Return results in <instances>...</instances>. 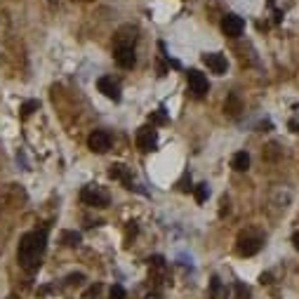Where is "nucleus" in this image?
I'll list each match as a JSON object with an SVG mask.
<instances>
[{"label":"nucleus","mask_w":299,"mask_h":299,"mask_svg":"<svg viewBox=\"0 0 299 299\" xmlns=\"http://www.w3.org/2000/svg\"><path fill=\"white\" fill-rule=\"evenodd\" d=\"M193 193H196V200H198V203H205V200L210 198V189H207V184H198V186H193Z\"/></svg>","instance_id":"16"},{"label":"nucleus","mask_w":299,"mask_h":299,"mask_svg":"<svg viewBox=\"0 0 299 299\" xmlns=\"http://www.w3.org/2000/svg\"><path fill=\"white\" fill-rule=\"evenodd\" d=\"M224 111L231 116V118H238L240 116V111H243V101H240V97L231 92V95L226 97V101H224Z\"/></svg>","instance_id":"12"},{"label":"nucleus","mask_w":299,"mask_h":299,"mask_svg":"<svg viewBox=\"0 0 299 299\" xmlns=\"http://www.w3.org/2000/svg\"><path fill=\"white\" fill-rule=\"evenodd\" d=\"M156 144H158V135H156L153 125H144V127L137 130V149L141 151V153L153 151L156 149Z\"/></svg>","instance_id":"4"},{"label":"nucleus","mask_w":299,"mask_h":299,"mask_svg":"<svg viewBox=\"0 0 299 299\" xmlns=\"http://www.w3.org/2000/svg\"><path fill=\"white\" fill-rule=\"evenodd\" d=\"M80 200L90 207H106L109 205V193L97 184H90L80 191Z\"/></svg>","instance_id":"2"},{"label":"nucleus","mask_w":299,"mask_h":299,"mask_svg":"<svg viewBox=\"0 0 299 299\" xmlns=\"http://www.w3.org/2000/svg\"><path fill=\"white\" fill-rule=\"evenodd\" d=\"M7 299H17V297H7Z\"/></svg>","instance_id":"29"},{"label":"nucleus","mask_w":299,"mask_h":299,"mask_svg":"<svg viewBox=\"0 0 299 299\" xmlns=\"http://www.w3.org/2000/svg\"><path fill=\"white\" fill-rule=\"evenodd\" d=\"M82 240V236L78 231H64L61 233V243L66 245V247H78Z\"/></svg>","instance_id":"14"},{"label":"nucleus","mask_w":299,"mask_h":299,"mask_svg":"<svg viewBox=\"0 0 299 299\" xmlns=\"http://www.w3.org/2000/svg\"><path fill=\"white\" fill-rule=\"evenodd\" d=\"M236 250H238L240 257H252V255H257L259 250H261V240L255 238V236H240Z\"/></svg>","instance_id":"7"},{"label":"nucleus","mask_w":299,"mask_h":299,"mask_svg":"<svg viewBox=\"0 0 299 299\" xmlns=\"http://www.w3.org/2000/svg\"><path fill=\"white\" fill-rule=\"evenodd\" d=\"M186 82H189V92L193 99H203L207 95V90H210V82L205 78V73H200L198 68H191L186 73Z\"/></svg>","instance_id":"3"},{"label":"nucleus","mask_w":299,"mask_h":299,"mask_svg":"<svg viewBox=\"0 0 299 299\" xmlns=\"http://www.w3.org/2000/svg\"><path fill=\"white\" fill-rule=\"evenodd\" d=\"M144 299H160V297H158V295L153 292V295H146V297H144Z\"/></svg>","instance_id":"27"},{"label":"nucleus","mask_w":299,"mask_h":299,"mask_svg":"<svg viewBox=\"0 0 299 299\" xmlns=\"http://www.w3.org/2000/svg\"><path fill=\"white\" fill-rule=\"evenodd\" d=\"M193 189V186H191V177L189 175H186V177L181 179V181H179V191H184V193H189V191Z\"/></svg>","instance_id":"23"},{"label":"nucleus","mask_w":299,"mask_h":299,"mask_svg":"<svg viewBox=\"0 0 299 299\" xmlns=\"http://www.w3.org/2000/svg\"><path fill=\"white\" fill-rule=\"evenodd\" d=\"M109 177H111V179H118V181H122V184H125V189H130V191L135 189V186H132V177H130V172L125 170V165H120V163L111 165Z\"/></svg>","instance_id":"11"},{"label":"nucleus","mask_w":299,"mask_h":299,"mask_svg":"<svg viewBox=\"0 0 299 299\" xmlns=\"http://www.w3.org/2000/svg\"><path fill=\"white\" fill-rule=\"evenodd\" d=\"M101 290H104V287H101V283H97V285H92L87 292H85V297H87V299H99Z\"/></svg>","instance_id":"20"},{"label":"nucleus","mask_w":299,"mask_h":299,"mask_svg":"<svg viewBox=\"0 0 299 299\" xmlns=\"http://www.w3.org/2000/svg\"><path fill=\"white\" fill-rule=\"evenodd\" d=\"M149 266L151 269H165V257H160V255L149 257Z\"/></svg>","instance_id":"18"},{"label":"nucleus","mask_w":299,"mask_h":299,"mask_svg":"<svg viewBox=\"0 0 299 299\" xmlns=\"http://www.w3.org/2000/svg\"><path fill=\"white\" fill-rule=\"evenodd\" d=\"M82 280H85V276H82V273H71V276L66 278L68 285H80Z\"/></svg>","instance_id":"21"},{"label":"nucleus","mask_w":299,"mask_h":299,"mask_svg":"<svg viewBox=\"0 0 299 299\" xmlns=\"http://www.w3.org/2000/svg\"><path fill=\"white\" fill-rule=\"evenodd\" d=\"M221 31H224V36H229V38H240L245 31V21L238 14H226V17L221 19Z\"/></svg>","instance_id":"6"},{"label":"nucleus","mask_w":299,"mask_h":299,"mask_svg":"<svg viewBox=\"0 0 299 299\" xmlns=\"http://www.w3.org/2000/svg\"><path fill=\"white\" fill-rule=\"evenodd\" d=\"M113 59L120 68H132L137 64L135 57V47L132 45H116L113 47Z\"/></svg>","instance_id":"5"},{"label":"nucleus","mask_w":299,"mask_h":299,"mask_svg":"<svg viewBox=\"0 0 299 299\" xmlns=\"http://www.w3.org/2000/svg\"><path fill=\"white\" fill-rule=\"evenodd\" d=\"M45 247H47V229L31 231V233H26V236H21L19 250H17L19 266L26 273H36L40 269V259H42Z\"/></svg>","instance_id":"1"},{"label":"nucleus","mask_w":299,"mask_h":299,"mask_svg":"<svg viewBox=\"0 0 299 299\" xmlns=\"http://www.w3.org/2000/svg\"><path fill=\"white\" fill-rule=\"evenodd\" d=\"M259 283H261V285H264V283H271V276H269V273H264V276L259 278Z\"/></svg>","instance_id":"26"},{"label":"nucleus","mask_w":299,"mask_h":299,"mask_svg":"<svg viewBox=\"0 0 299 299\" xmlns=\"http://www.w3.org/2000/svg\"><path fill=\"white\" fill-rule=\"evenodd\" d=\"M219 278H212V280H210V297L212 299H217V295H219Z\"/></svg>","instance_id":"22"},{"label":"nucleus","mask_w":299,"mask_h":299,"mask_svg":"<svg viewBox=\"0 0 299 299\" xmlns=\"http://www.w3.org/2000/svg\"><path fill=\"white\" fill-rule=\"evenodd\" d=\"M295 247L299 250V236H295Z\"/></svg>","instance_id":"28"},{"label":"nucleus","mask_w":299,"mask_h":299,"mask_svg":"<svg viewBox=\"0 0 299 299\" xmlns=\"http://www.w3.org/2000/svg\"><path fill=\"white\" fill-rule=\"evenodd\" d=\"M287 127H290L292 132H297V135H299V118H292V120L287 122Z\"/></svg>","instance_id":"25"},{"label":"nucleus","mask_w":299,"mask_h":299,"mask_svg":"<svg viewBox=\"0 0 299 299\" xmlns=\"http://www.w3.org/2000/svg\"><path fill=\"white\" fill-rule=\"evenodd\" d=\"M231 167L236 172H247L250 170V153L247 151H238L231 158Z\"/></svg>","instance_id":"13"},{"label":"nucleus","mask_w":299,"mask_h":299,"mask_svg":"<svg viewBox=\"0 0 299 299\" xmlns=\"http://www.w3.org/2000/svg\"><path fill=\"white\" fill-rule=\"evenodd\" d=\"M97 87H99V92L106 97V99L120 101V85H118V80H113L111 76H104V78H99V80H97Z\"/></svg>","instance_id":"9"},{"label":"nucleus","mask_w":299,"mask_h":299,"mask_svg":"<svg viewBox=\"0 0 299 299\" xmlns=\"http://www.w3.org/2000/svg\"><path fill=\"white\" fill-rule=\"evenodd\" d=\"M87 146L95 151V153H106V151L111 149L109 132H104V130H95L92 135L87 137Z\"/></svg>","instance_id":"8"},{"label":"nucleus","mask_w":299,"mask_h":299,"mask_svg":"<svg viewBox=\"0 0 299 299\" xmlns=\"http://www.w3.org/2000/svg\"><path fill=\"white\" fill-rule=\"evenodd\" d=\"M109 297L111 299H125V287H122V285H113L109 290Z\"/></svg>","instance_id":"19"},{"label":"nucleus","mask_w":299,"mask_h":299,"mask_svg":"<svg viewBox=\"0 0 299 299\" xmlns=\"http://www.w3.org/2000/svg\"><path fill=\"white\" fill-rule=\"evenodd\" d=\"M38 106H40V101L38 99H31V101H24L21 104V118H28L33 111H38Z\"/></svg>","instance_id":"15"},{"label":"nucleus","mask_w":299,"mask_h":299,"mask_svg":"<svg viewBox=\"0 0 299 299\" xmlns=\"http://www.w3.org/2000/svg\"><path fill=\"white\" fill-rule=\"evenodd\" d=\"M203 64L212 73H217V76H224L226 73V68H229V61H226V57L219 55V52H207V55H203Z\"/></svg>","instance_id":"10"},{"label":"nucleus","mask_w":299,"mask_h":299,"mask_svg":"<svg viewBox=\"0 0 299 299\" xmlns=\"http://www.w3.org/2000/svg\"><path fill=\"white\" fill-rule=\"evenodd\" d=\"M236 292H238V297H240V299H247V297H250V290H247L243 283H238V285H236Z\"/></svg>","instance_id":"24"},{"label":"nucleus","mask_w":299,"mask_h":299,"mask_svg":"<svg viewBox=\"0 0 299 299\" xmlns=\"http://www.w3.org/2000/svg\"><path fill=\"white\" fill-rule=\"evenodd\" d=\"M167 122V116H165V109H158L153 116H151V125H165Z\"/></svg>","instance_id":"17"}]
</instances>
